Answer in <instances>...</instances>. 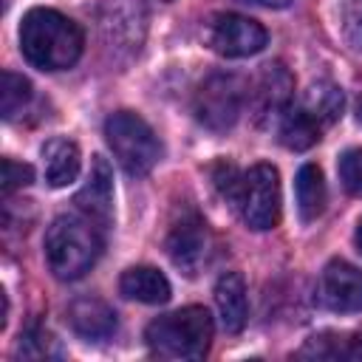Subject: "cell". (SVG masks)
I'll return each mask as SVG.
<instances>
[{"mask_svg":"<svg viewBox=\"0 0 362 362\" xmlns=\"http://www.w3.org/2000/svg\"><path fill=\"white\" fill-rule=\"evenodd\" d=\"M85 48L82 28L57 8H31L20 23V51L40 71L71 68Z\"/></svg>","mask_w":362,"mask_h":362,"instance_id":"6da1fadb","label":"cell"},{"mask_svg":"<svg viewBox=\"0 0 362 362\" xmlns=\"http://www.w3.org/2000/svg\"><path fill=\"white\" fill-rule=\"evenodd\" d=\"M105 249V232L82 212L59 215L45 232V260L57 280H79Z\"/></svg>","mask_w":362,"mask_h":362,"instance_id":"7a4b0ae2","label":"cell"},{"mask_svg":"<svg viewBox=\"0 0 362 362\" xmlns=\"http://www.w3.org/2000/svg\"><path fill=\"white\" fill-rule=\"evenodd\" d=\"M212 317L204 305H187L156 317L144 328V342L158 359H204L212 345Z\"/></svg>","mask_w":362,"mask_h":362,"instance_id":"3957f363","label":"cell"},{"mask_svg":"<svg viewBox=\"0 0 362 362\" xmlns=\"http://www.w3.org/2000/svg\"><path fill=\"white\" fill-rule=\"evenodd\" d=\"M105 139L127 175H147L161 158V141L133 110H116L105 122Z\"/></svg>","mask_w":362,"mask_h":362,"instance_id":"277c9868","label":"cell"},{"mask_svg":"<svg viewBox=\"0 0 362 362\" xmlns=\"http://www.w3.org/2000/svg\"><path fill=\"white\" fill-rule=\"evenodd\" d=\"M229 201L249 229H257V232L274 229L280 221V206H283L277 170L272 164L249 167L246 173L238 175Z\"/></svg>","mask_w":362,"mask_h":362,"instance_id":"5b68a950","label":"cell"},{"mask_svg":"<svg viewBox=\"0 0 362 362\" xmlns=\"http://www.w3.org/2000/svg\"><path fill=\"white\" fill-rule=\"evenodd\" d=\"M246 96H249V88H246V82L240 76H235V74H212L195 90L192 113L206 130L223 133L240 119Z\"/></svg>","mask_w":362,"mask_h":362,"instance_id":"8992f818","label":"cell"},{"mask_svg":"<svg viewBox=\"0 0 362 362\" xmlns=\"http://www.w3.org/2000/svg\"><path fill=\"white\" fill-rule=\"evenodd\" d=\"M102 42L116 57L139 54L147 34V8L141 0H105L99 6Z\"/></svg>","mask_w":362,"mask_h":362,"instance_id":"52a82bcc","label":"cell"},{"mask_svg":"<svg viewBox=\"0 0 362 362\" xmlns=\"http://www.w3.org/2000/svg\"><path fill=\"white\" fill-rule=\"evenodd\" d=\"M266 40H269V34L257 20L235 14V11H221L206 23L209 48L226 59L252 57L266 48Z\"/></svg>","mask_w":362,"mask_h":362,"instance_id":"ba28073f","label":"cell"},{"mask_svg":"<svg viewBox=\"0 0 362 362\" xmlns=\"http://www.w3.org/2000/svg\"><path fill=\"white\" fill-rule=\"evenodd\" d=\"M246 102H249L252 119L260 127L263 124H272V122H280V116L294 102V76L288 74V68L283 62L263 65V71L255 79Z\"/></svg>","mask_w":362,"mask_h":362,"instance_id":"9c48e42d","label":"cell"},{"mask_svg":"<svg viewBox=\"0 0 362 362\" xmlns=\"http://www.w3.org/2000/svg\"><path fill=\"white\" fill-rule=\"evenodd\" d=\"M209 249H212V235L206 229V221L192 209L181 212V218L173 221V226L167 232V255H170V260L184 274L192 277V274L201 272V266H206Z\"/></svg>","mask_w":362,"mask_h":362,"instance_id":"30bf717a","label":"cell"},{"mask_svg":"<svg viewBox=\"0 0 362 362\" xmlns=\"http://www.w3.org/2000/svg\"><path fill=\"white\" fill-rule=\"evenodd\" d=\"M320 303L331 311H362V272L348 260H331L320 274Z\"/></svg>","mask_w":362,"mask_h":362,"instance_id":"8fae6325","label":"cell"},{"mask_svg":"<svg viewBox=\"0 0 362 362\" xmlns=\"http://www.w3.org/2000/svg\"><path fill=\"white\" fill-rule=\"evenodd\" d=\"M74 204L85 218H90L102 232H107V226L113 223V173L102 156H93L90 175L76 192Z\"/></svg>","mask_w":362,"mask_h":362,"instance_id":"7c38bea8","label":"cell"},{"mask_svg":"<svg viewBox=\"0 0 362 362\" xmlns=\"http://www.w3.org/2000/svg\"><path fill=\"white\" fill-rule=\"evenodd\" d=\"M320 133H325L339 116H342V107H345V96H342V88L328 82V79H317L311 82L297 102H291Z\"/></svg>","mask_w":362,"mask_h":362,"instance_id":"4fadbf2b","label":"cell"},{"mask_svg":"<svg viewBox=\"0 0 362 362\" xmlns=\"http://www.w3.org/2000/svg\"><path fill=\"white\" fill-rule=\"evenodd\" d=\"M68 325L88 342H102L116 331V311L99 297H76L68 305Z\"/></svg>","mask_w":362,"mask_h":362,"instance_id":"5bb4252c","label":"cell"},{"mask_svg":"<svg viewBox=\"0 0 362 362\" xmlns=\"http://www.w3.org/2000/svg\"><path fill=\"white\" fill-rule=\"evenodd\" d=\"M215 305L223 331L238 334L243 331L249 320V300H246V283L238 272H223L215 283Z\"/></svg>","mask_w":362,"mask_h":362,"instance_id":"9a60e30c","label":"cell"},{"mask_svg":"<svg viewBox=\"0 0 362 362\" xmlns=\"http://www.w3.org/2000/svg\"><path fill=\"white\" fill-rule=\"evenodd\" d=\"M79 164L82 156L71 139L54 136L42 144V173L51 187H68L79 175Z\"/></svg>","mask_w":362,"mask_h":362,"instance_id":"2e32d148","label":"cell"},{"mask_svg":"<svg viewBox=\"0 0 362 362\" xmlns=\"http://www.w3.org/2000/svg\"><path fill=\"white\" fill-rule=\"evenodd\" d=\"M119 291L127 300H139L147 305H158L170 300V280L153 266H130L119 277Z\"/></svg>","mask_w":362,"mask_h":362,"instance_id":"e0dca14e","label":"cell"},{"mask_svg":"<svg viewBox=\"0 0 362 362\" xmlns=\"http://www.w3.org/2000/svg\"><path fill=\"white\" fill-rule=\"evenodd\" d=\"M294 192H297V212H300V218L305 223L317 221L322 215V209H325V201H328L322 170L317 164H303L300 173H297V181H294Z\"/></svg>","mask_w":362,"mask_h":362,"instance_id":"ac0fdd59","label":"cell"},{"mask_svg":"<svg viewBox=\"0 0 362 362\" xmlns=\"http://www.w3.org/2000/svg\"><path fill=\"white\" fill-rule=\"evenodd\" d=\"M34 90L31 82L14 71H3V85H0V105H3V119L14 122L31 102Z\"/></svg>","mask_w":362,"mask_h":362,"instance_id":"d6986e66","label":"cell"},{"mask_svg":"<svg viewBox=\"0 0 362 362\" xmlns=\"http://www.w3.org/2000/svg\"><path fill=\"white\" fill-rule=\"evenodd\" d=\"M14 354L23 356V359H59L65 351L59 348V339H54V334H48L45 328L34 325L20 337Z\"/></svg>","mask_w":362,"mask_h":362,"instance_id":"ffe728a7","label":"cell"},{"mask_svg":"<svg viewBox=\"0 0 362 362\" xmlns=\"http://www.w3.org/2000/svg\"><path fill=\"white\" fill-rule=\"evenodd\" d=\"M297 356L305 359H348V337L345 334H317L305 339V345L297 351Z\"/></svg>","mask_w":362,"mask_h":362,"instance_id":"44dd1931","label":"cell"},{"mask_svg":"<svg viewBox=\"0 0 362 362\" xmlns=\"http://www.w3.org/2000/svg\"><path fill=\"white\" fill-rule=\"evenodd\" d=\"M339 181L345 187V192L351 195H362V147H351L339 156Z\"/></svg>","mask_w":362,"mask_h":362,"instance_id":"7402d4cb","label":"cell"},{"mask_svg":"<svg viewBox=\"0 0 362 362\" xmlns=\"http://www.w3.org/2000/svg\"><path fill=\"white\" fill-rule=\"evenodd\" d=\"M34 181V170L31 164H23V161H14V158H3V195L8 198L14 189L25 187Z\"/></svg>","mask_w":362,"mask_h":362,"instance_id":"603a6c76","label":"cell"},{"mask_svg":"<svg viewBox=\"0 0 362 362\" xmlns=\"http://www.w3.org/2000/svg\"><path fill=\"white\" fill-rule=\"evenodd\" d=\"M342 28H345V37L354 42V48H362V0H351L345 6Z\"/></svg>","mask_w":362,"mask_h":362,"instance_id":"cb8c5ba5","label":"cell"},{"mask_svg":"<svg viewBox=\"0 0 362 362\" xmlns=\"http://www.w3.org/2000/svg\"><path fill=\"white\" fill-rule=\"evenodd\" d=\"M348 359H362V331L348 337Z\"/></svg>","mask_w":362,"mask_h":362,"instance_id":"d4e9b609","label":"cell"},{"mask_svg":"<svg viewBox=\"0 0 362 362\" xmlns=\"http://www.w3.org/2000/svg\"><path fill=\"white\" fill-rule=\"evenodd\" d=\"M246 3H257V6H266V8H286L294 0H246Z\"/></svg>","mask_w":362,"mask_h":362,"instance_id":"484cf974","label":"cell"},{"mask_svg":"<svg viewBox=\"0 0 362 362\" xmlns=\"http://www.w3.org/2000/svg\"><path fill=\"white\" fill-rule=\"evenodd\" d=\"M354 240H356V249L362 252V221H359V226H356V235H354Z\"/></svg>","mask_w":362,"mask_h":362,"instance_id":"4316f807","label":"cell"},{"mask_svg":"<svg viewBox=\"0 0 362 362\" xmlns=\"http://www.w3.org/2000/svg\"><path fill=\"white\" fill-rule=\"evenodd\" d=\"M356 116H359V122H362V99H359V105H356Z\"/></svg>","mask_w":362,"mask_h":362,"instance_id":"83f0119b","label":"cell"},{"mask_svg":"<svg viewBox=\"0 0 362 362\" xmlns=\"http://www.w3.org/2000/svg\"><path fill=\"white\" fill-rule=\"evenodd\" d=\"M164 3H173V0H164Z\"/></svg>","mask_w":362,"mask_h":362,"instance_id":"f1b7e54d","label":"cell"}]
</instances>
